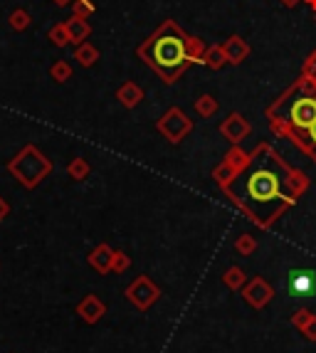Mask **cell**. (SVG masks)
I'll use <instances>...</instances> for the list:
<instances>
[{
	"label": "cell",
	"instance_id": "cell-10",
	"mask_svg": "<svg viewBox=\"0 0 316 353\" xmlns=\"http://www.w3.org/2000/svg\"><path fill=\"white\" fill-rule=\"evenodd\" d=\"M112 260H114V247H109L106 242L97 245V247H94L92 252L87 254L89 267H92L94 272H99V274H109V272H112Z\"/></svg>",
	"mask_w": 316,
	"mask_h": 353
},
{
	"label": "cell",
	"instance_id": "cell-34",
	"mask_svg": "<svg viewBox=\"0 0 316 353\" xmlns=\"http://www.w3.org/2000/svg\"><path fill=\"white\" fill-rule=\"evenodd\" d=\"M55 5H60V8H64V5H72V0H52Z\"/></svg>",
	"mask_w": 316,
	"mask_h": 353
},
{
	"label": "cell",
	"instance_id": "cell-24",
	"mask_svg": "<svg viewBox=\"0 0 316 353\" xmlns=\"http://www.w3.org/2000/svg\"><path fill=\"white\" fill-rule=\"evenodd\" d=\"M47 40H50L55 47H67L69 42V32H67V25L64 23H57V25H52L50 30H47Z\"/></svg>",
	"mask_w": 316,
	"mask_h": 353
},
{
	"label": "cell",
	"instance_id": "cell-16",
	"mask_svg": "<svg viewBox=\"0 0 316 353\" xmlns=\"http://www.w3.org/2000/svg\"><path fill=\"white\" fill-rule=\"evenodd\" d=\"M75 60L80 67H92V64L99 62V50L87 40V42H82L75 47Z\"/></svg>",
	"mask_w": 316,
	"mask_h": 353
},
{
	"label": "cell",
	"instance_id": "cell-17",
	"mask_svg": "<svg viewBox=\"0 0 316 353\" xmlns=\"http://www.w3.org/2000/svg\"><path fill=\"white\" fill-rule=\"evenodd\" d=\"M193 109H195V114H198L200 119H210L217 114V109H220V101L212 97V94H200L198 99L193 101Z\"/></svg>",
	"mask_w": 316,
	"mask_h": 353
},
{
	"label": "cell",
	"instance_id": "cell-21",
	"mask_svg": "<svg viewBox=\"0 0 316 353\" xmlns=\"http://www.w3.org/2000/svg\"><path fill=\"white\" fill-rule=\"evenodd\" d=\"M223 161H225V163H230V166H232V168H235V171H237V173H240L242 168H245V166H247V163H250V151L242 149L240 143H237V146H230V151H228V154H225Z\"/></svg>",
	"mask_w": 316,
	"mask_h": 353
},
{
	"label": "cell",
	"instance_id": "cell-5",
	"mask_svg": "<svg viewBox=\"0 0 316 353\" xmlns=\"http://www.w3.org/2000/svg\"><path fill=\"white\" fill-rule=\"evenodd\" d=\"M124 297L136 311H149L161 299V287L156 284L151 277H146V274H138L124 289Z\"/></svg>",
	"mask_w": 316,
	"mask_h": 353
},
{
	"label": "cell",
	"instance_id": "cell-32",
	"mask_svg": "<svg viewBox=\"0 0 316 353\" xmlns=\"http://www.w3.org/2000/svg\"><path fill=\"white\" fill-rule=\"evenodd\" d=\"M8 212H10V208H8L5 200L0 198V223H3V220H5V217H8Z\"/></svg>",
	"mask_w": 316,
	"mask_h": 353
},
{
	"label": "cell",
	"instance_id": "cell-1",
	"mask_svg": "<svg viewBox=\"0 0 316 353\" xmlns=\"http://www.w3.org/2000/svg\"><path fill=\"white\" fill-rule=\"evenodd\" d=\"M309 186L311 180L302 168L291 166L269 141H260L250 151V163L223 193L250 223L269 230L302 200Z\"/></svg>",
	"mask_w": 316,
	"mask_h": 353
},
{
	"label": "cell",
	"instance_id": "cell-18",
	"mask_svg": "<svg viewBox=\"0 0 316 353\" xmlns=\"http://www.w3.org/2000/svg\"><path fill=\"white\" fill-rule=\"evenodd\" d=\"M245 282H247V274H245L242 267L232 265L223 272V284L228 287L230 291H240L242 287H245Z\"/></svg>",
	"mask_w": 316,
	"mask_h": 353
},
{
	"label": "cell",
	"instance_id": "cell-11",
	"mask_svg": "<svg viewBox=\"0 0 316 353\" xmlns=\"http://www.w3.org/2000/svg\"><path fill=\"white\" fill-rule=\"evenodd\" d=\"M223 50L225 55H228V64H242L245 60L250 57V45L245 38H240V35H230L228 40L223 42Z\"/></svg>",
	"mask_w": 316,
	"mask_h": 353
},
{
	"label": "cell",
	"instance_id": "cell-8",
	"mask_svg": "<svg viewBox=\"0 0 316 353\" xmlns=\"http://www.w3.org/2000/svg\"><path fill=\"white\" fill-rule=\"evenodd\" d=\"M220 134L228 138L230 146H237V143H242L252 134V124L242 114H230L228 119H223V124H220Z\"/></svg>",
	"mask_w": 316,
	"mask_h": 353
},
{
	"label": "cell",
	"instance_id": "cell-14",
	"mask_svg": "<svg viewBox=\"0 0 316 353\" xmlns=\"http://www.w3.org/2000/svg\"><path fill=\"white\" fill-rule=\"evenodd\" d=\"M294 146H297V151H302V154L316 166V121L309 126V129L304 131L302 136L297 138V143H294Z\"/></svg>",
	"mask_w": 316,
	"mask_h": 353
},
{
	"label": "cell",
	"instance_id": "cell-19",
	"mask_svg": "<svg viewBox=\"0 0 316 353\" xmlns=\"http://www.w3.org/2000/svg\"><path fill=\"white\" fill-rule=\"evenodd\" d=\"M208 45H205L203 38H195V35H188L186 38V55L191 60V64H203V57Z\"/></svg>",
	"mask_w": 316,
	"mask_h": 353
},
{
	"label": "cell",
	"instance_id": "cell-3",
	"mask_svg": "<svg viewBox=\"0 0 316 353\" xmlns=\"http://www.w3.org/2000/svg\"><path fill=\"white\" fill-rule=\"evenodd\" d=\"M52 168H55L52 166V161L38 149V146H35V143L23 146V149H20L18 154L8 161V171H10V175H13L23 188H27V191L38 188L45 178H50Z\"/></svg>",
	"mask_w": 316,
	"mask_h": 353
},
{
	"label": "cell",
	"instance_id": "cell-33",
	"mask_svg": "<svg viewBox=\"0 0 316 353\" xmlns=\"http://www.w3.org/2000/svg\"><path fill=\"white\" fill-rule=\"evenodd\" d=\"M279 3H282L284 8H297L299 3H302V0H279Z\"/></svg>",
	"mask_w": 316,
	"mask_h": 353
},
{
	"label": "cell",
	"instance_id": "cell-12",
	"mask_svg": "<svg viewBox=\"0 0 316 353\" xmlns=\"http://www.w3.org/2000/svg\"><path fill=\"white\" fill-rule=\"evenodd\" d=\"M117 99H119V104L124 106V109H136V106L143 101V89L138 87L134 80H126L124 84H119Z\"/></svg>",
	"mask_w": 316,
	"mask_h": 353
},
{
	"label": "cell",
	"instance_id": "cell-29",
	"mask_svg": "<svg viewBox=\"0 0 316 353\" xmlns=\"http://www.w3.org/2000/svg\"><path fill=\"white\" fill-rule=\"evenodd\" d=\"M311 316H314V311H311V309H306V306H299V309L294 311V314H291V319H289V321H291V326L297 328V331H302V328L306 326V324H309V319H311Z\"/></svg>",
	"mask_w": 316,
	"mask_h": 353
},
{
	"label": "cell",
	"instance_id": "cell-30",
	"mask_svg": "<svg viewBox=\"0 0 316 353\" xmlns=\"http://www.w3.org/2000/svg\"><path fill=\"white\" fill-rule=\"evenodd\" d=\"M302 75L316 80V50H311L309 55H306V60H304V64H302Z\"/></svg>",
	"mask_w": 316,
	"mask_h": 353
},
{
	"label": "cell",
	"instance_id": "cell-25",
	"mask_svg": "<svg viewBox=\"0 0 316 353\" xmlns=\"http://www.w3.org/2000/svg\"><path fill=\"white\" fill-rule=\"evenodd\" d=\"M50 77L57 82V84H64V82L72 80V64L64 62V60H57L50 67Z\"/></svg>",
	"mask_w": 316,
	"mask_h": 353
},
{
	"label": "cell",
	"instance_id": "cell-27",
	"mask_svg": "<svg viewBox=\"0 0 316 353\" xmlns=\"http://www.w3.org/2000/svg\"><path fill=\"white\" fill-rule=\"evenodd\" d=\"M94 13H97V5H94L92 0H72V15L89 20Z\"/></svg>",
	"mask_w": 316,
	"mask_h": 353
},
{
	"label": "cell",
	"instance_id": "cell-23",
	"mask_svg": "<svg viewBox=\"0 0 316 353\" xmlns=\"http://www.w3.org/2000/svg\"><path fill=\"white\" fill-rule=\"evenodd\" d=\"M89 173H92V166H89L87 158H72V161L67 163V175L72 180H87Z\"/></svg>",
	"mask_w": 316,
	"mask_h": 353
},
{
	"label": "cell",
	"instance_id": "cell-2",
	"mask_svg": "<svg viewBox=\"0 0 316 353\" xmlns=\"http://www.w3.org/2000/svg\"><path fill=\"white\" fill-rule=\"evenodd\" d=\"M186 38L188 32L175 20H166L136 47L138 60L149 64L168 87L175 84L191 67V60L186 55Z\"/></svg>",
	"mask_w": 316,
	"mask_h": 353
},
{
	"label": "cell",
	"instance_id": "cell-26",
	"mask_svg": "<svg viewBox=\"0 0 316 353\" xmlns=\"http://www.w3.org/2000/svg\"><path fill=\"white\" fill-rule=\"evenodd\" d=\"M235 249H237V254H242V257H250V254L257 252V237L242 232V235L235 240Z\"/></svg>",
	"mask_w": 316,
	"mask_h": 353
},
{
	"label": "cell",
	"instance_id": "cell-4",
	"mask_svg": "<svg viewBox=\"0 0 316 353\" xmlns=\"http://www.w3.org/2000/svg\"><path fill=\"white\" fill-rule=\"evenodd\" d=\"M156 131H158L168 143L175 146V143H180L193 131V119L188 117L180 106H171V109H166L163 117L156 121Z\"/></svg>",
	"mask_w": 316,
	"mask_h": 353
},
{
	"label": "cell",
	"instance_id": "cell-31",
	"mask_svg": "<svg viewBox=\"0 0 316 353\" xmlns=\"http://www.w3.org/2000/svg\"><path fill=\"white\" fill-rule=\"evenodd\" d=\"M302 336H304L306 341H311V343H316V314L311 316L309 324H306V326L302 328Z\"/></svg>",
	"mask_w": 316,
	"mask_h": 353
},
{
	"label": "cell",
	"instance_id": "cell-6",
	"mask_svg": "<svg viewBox=\"0 0 316 353\" xmlns=\"http://www.w3.org/2000/svg\"><path fill=\"white\" fill-rule=\"evenodd\" d=\"M240 294H242V299L252 306V309L260 311L274 299V287L269 284L265 277H252V279L245 282V287L240 289Z\"/></svg>",
	"mask_w": 316,
	"mask_h": 353
},
{
	"label": "cell",
	"instance_id": "cell-36",
	"mask_svg": "<svg viewBox=\"0 0 316 353\" xmlns=\"http://www.w3.org/2000/svg\"><path fill=\"white\" fill-rule=\"evenodd\" d=\"M314 20H316V13H314Z\"/></svg>",
	"mask_w": 316,
	"mask_h": 353
},
{
	"label": "cell",
	"instance_id": "cell-9",
	"mask_svg": "<svg viewBox=\"0 0 316 353\" xmlns=\"http://www.w3.org/2000/svg\"><path fill=\"white\" fill-rule=\"evenodd\" d=\"M106 314V304L101 302L97 294H87L77 304V316H80L84 324H99Z\"/></svg>",
	"mask_w": 316,
	"mask_h": 353
},
{
	"label": "cell",
	"instance_id": "cell-35",
	"mask_svg": "<svg viewBox=\"0 0 316 353\" xmlns=\"http://www.w3.org/2000/svg\"><path fill=\"white\" fill-rule=\"evenodd\" d=\"M302 3H306V5H309L311 10H314V13H316V0H302Z\"/></svg>",
	"mask_w": 316,
	"mask_h": 353
},
{
	"label": "cell",
	"instance_id": "cell-22",
	"mask_svg": "<svg viewBox=\"0 0 316 353\" xmlns=\"http://www.w3.org/2000/svg\"><path fill=\"white\" fill-rule=\"evenodd\" d=\"M8 25H10V30H15V32H25L27 27L32 25V15L27 13L25 8H15L13 13L8 15Z\"/></svg>",
	"mask_w": 316,
	"mask_h": 353
},
{
	"label": "cell",
	"instance_id": "cell-13",
	"mask_svg": "<svg viewBox=\"0 0 316 353\" xmlns=\"http://www.w3.org/2000/svg\"><path fill=\"white\" fill-rule=\"evenodd\" d=\"M64 25H67L69 42H72V45L87 42L89 35H92V25H89L87 18H77V15H72L69 20H64Z\"/></svg>",
	"mask_w": 316,
	"mask_h": 353
},
{
	"label": "cell",
	"instance_id": "cell-15",
	"mask_svg": "<svg viewBox=\"0 0 316 353\" xmlns=\"http://www.w3.org/2000/svg\"><path fill=\"white\" fill-rule=\"evenodd\" d=\"M203 64L212 72L217 69H223L228 64V55H225L223 45H208V50H205V57H203Z\"/></svg>",
	"mask_w": 316,
	"mask_h": 353
},
{
	"label": "cell",
	"instance_id": "cell-7",
	"mask_svg": "<svg viewBox=\"0 0 316 353\" xmlns=\"http://www.w3.org/2000/svg\"><path fill=\"white\" fill-rule=\"evenodd\" d=\"M314 287H316L314 269L299 267V269H289V274H287V289H289L291 297H306V294L314 291Z\"/></svg>",
	"mask_w": 316,
	"mask_h": 353
},
{
	"label": "cell",
	"instance_id": "cell-28",
	"mask_svg": "<svg viewBox=\"0 0 316 353\" xmlns=\"http://www.w3.org/2000/svg\"><path fill=\"white\" fill-rule=\"evenodd\" d=\"M131 267V257L121 249H114V260H112V272L114 274H124Z\"/></svg>",
	"mask_w": 316,
	"mask_h": 353
},
{
	"label": "cell",
	"instance_id": "cell-20",
	"mask_svg": "<svg viewBox=\"0 0 316 353\" xmlns=\"http://www.w3.org/2000/svg\"><path fill=\"white\" fill-rule=\"evenodd\" d=\"M237 175V171L230 163H225V161H220L215 168H212V183H215L220 191H223L225 186H230L232 183V178Z\"/></svg>",
	"mask_w": 316,
	"mask_h": 353
}]
</instances>
